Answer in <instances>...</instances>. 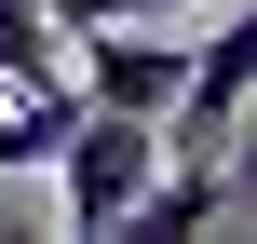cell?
Returning a JSON list of instances; mask_svg holds the SVG:
<instances>
[{
	"instance_id": "obj_5",
	"label": "cell",
	"mask_w": 257,
	"mask_h": 244,
	"mask_svg": "<svg viewBox=\"0 0 257 244\" xmlns=\"http://www.w3.org/2000/svg\"><path fill=\"white\" fill-rule=\"evenodd\" d=\"M27 14H41L54 41H68V27H95V0H27Z\"/></svg>"
},
{
	"instance_id": "obj_3",
	"label": "cell",
	"mask_w": 257,
	"mask_h": 244,
	"mask_svg": "<svg viewBox=\"0 0 257 244\" xmlns=\"http://www.w3.org/2000/svg\"><path fill=\"white\" fill-rule=\"evenodd\" d=\"M81 122V82L68 68H27V82H0V177H27V163H54V136Z\"/></svg>"
},
{
	"instance_id": "obj_1",
	"label": "cell",
	"mask_w": 257,
	"mask_h": 244,
	"mask_svg": "<svg viewBox=\"0 0 257 244\" xmlns=\"http://www.w3.org/2000/svg\"><path fill=\"white\" fill-rule=\"evenodd\" d=\"M149 163H163V136L136 122V109H81L68 136H54V217L95 244V231H122V204L149 190Z\"/></svg>"
},
{
	"instance_id": "obj_2",
	"label": "cell",
	"mask_w": 257,
	"mask_h": 244,
	"mask_svg": "<svg viewBox=\"0 0 257 244\" xmlns=\"http://www.w3.org/2000/svg\"><path fill=\"white\" fill-rule=\"evenodd\" d=\"M244 95H257V14H230V27H203L190 54H176V95H163V149H230L244 136Z\"/></svg>"
},
{
	"instance_id": "obj_4",
	"label": "cell",
	"mask_w": 257,
	"mask_h": 244,
	"mask_svg": "<svg viewBox=\"0 0 257 244\" xmlns=\"http://www.w3.org/2000/svg\"><path fill=\"white\" fill-rule=\"evenodd\" d=\"M27 68H68V41H54L27 0H0V82H27Z\"/></svg>"
}]
</instances>
